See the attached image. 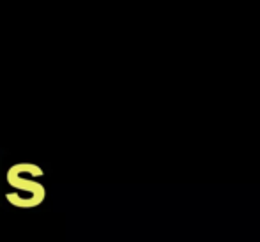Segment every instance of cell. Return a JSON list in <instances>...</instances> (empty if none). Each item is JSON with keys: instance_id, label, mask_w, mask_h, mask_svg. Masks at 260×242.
I'll return each instance as SVG.
<instances>
[{"instance_id": "cell-1", "label": "cell", "mask_w": 260, "mask_h": 242, "mask_svg": "<svg viewBox=\"0 0 260 242\" xmlns=\"http://www.w3.org/2000/svg\"><path fill=\"white\" fill-rule=\"evenodd\" d=\"M27 175H34V177H41L43 170L38 164L32 163H20L14 164L7 170V182L9 186H13L16 193H7V200L11 205L20 209H28V207H38L46 196V189L41 182L32 181V177L28 179Z\"/></svg>"}]
</instances>
